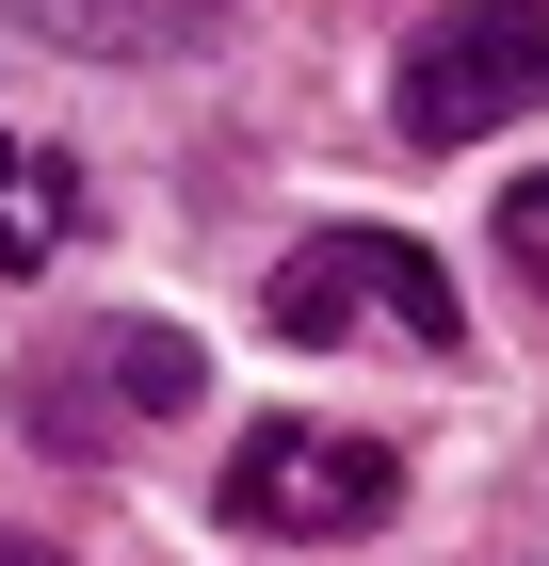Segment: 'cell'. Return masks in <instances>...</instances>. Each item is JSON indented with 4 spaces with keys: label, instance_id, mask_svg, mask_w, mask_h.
<instances>
[{
    "label": "cell",
    "instance_id": "6da1fadb",
    "mask_svg": "<svg viewBox=\"0 0 549 566\" xmlns=\"http://www.w3.org/2000/svg\"><path fill=\"white\" fill-rule=\"evenodd\" d=\"M388 502H404V470H388V437H356V421H307V405H275V421H243V437H226V534H258V551L372 534Z\"/></svg>",
    "mask_w": 549,
    "mask_h": 566
},
{
    "label": "cell",
    "instance_id": "7a4b0ae2",
    "mask_svg": "<svg viewBox=\"0 0 549 566\" xmlns=\"http://www.w3.org/2000/svg\"><path fill=\"white\" fill-rule=\"evenodd\" d=\"M194 389H211V356L178 340V324H82V340H33V356H17L33 453H129V437L178 421Z\"/></svg>",
    "mask_w": 549,
    "mask_h": 566
},
{
    "label": "cell",
    "instance_id": "3957f363",
    "mask_svg": "<svg viewBox=\"0 0 549 566\" xmlns=\"http://www.w3.org/2000/svg\"><path fill=\"white\" fill-rule=\"evenodd\" d=\"M534 65H549V17L534 0H436L404 82H388V130L404 146H485L534 114Z\"/></svg>",
    "mask_w": 549,
    "mask_h": 566
},
{
    "label": "cell",
    "instance_id": "277c9868",
    "mask_svg": "<svg viewBox=\"0 0 549 566\" xmlns=\"http://www.w3.org/2000/svg\"><path fill=\"white\" fill-rule=\"evenodd\" d=\"M356 324H388L404 356H453L468 340L453 275H436L404 227H324V243L275 260V340H356Z\"/></svg>",
    "mask_w": 549,
    "mask_h": 566
},
{
    "label": "cell",
    "instance_id": "5b68a950",
    "mask_svg": "<svg viewBox=\"0 0 549 566\" xmlns=\"http://www.w3.org/2000/svg\"><path fill=\"white\" fill-rule=\"evenodd\" d=\"M82 211H97V178L65 163V146H49V130H0V275H17V292L82 243Z\"/></svg>",
    "mask_w": 549,
    "mask_h": 566
},
{
    "label": "cell",
    "instance_id": "8992f818",
    "mask_svg": "<svg viewBox=\"0 0 549 566\" xmlns=\"http://www.w3.org/2000/svg\"><path fill=\"white\" fill-rule=\"evenodd\" d=\"M534 243H549V195H534V178H517V195H502V260H517V292H534V275H549Z\"/></svg>",
    "mask_w": 549,
    "mask_h": 566
},
{
    "label": "cell",
    "instance_id": "52a82bcc",
    "mask_svg": "<svg viewBox=\"0 0 549 566\" xmlns=\"http://www.w3.org/2000/svg\"><path fill=\"white\" fill-rule=\"evenodd\" d=\"M0 566H65V551H33V534H0Z\"/></svg>",
    "mask_w": 549,
    "mask_h": 566
}]
</instances>
